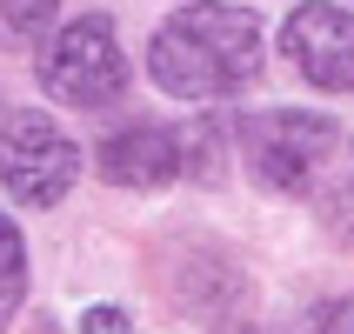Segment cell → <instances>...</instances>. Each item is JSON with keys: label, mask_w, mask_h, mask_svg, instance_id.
<instances>
[{"label": "cell", "mask_w": 354, "mask_h": 334, "mask_svg": "<svg viewBox=\"0 0 354 334\" xmlns=\"http://www.w3.org/2000/svg\"><path fill=\"white\" fill-rule=\"evenodd\" d=\"M147 67L174 100H221L261 67V20L227 0H187L147 47Z\"/></svg>", "instance_id": "cell-1"}, {"label": "cell", "mask_w": 354, "mask_h": 334, "mask_svg": "<svg viewBox=\"0 0 354 334\" xmlns=\"http://www.w3.org/2000/svg\"><path fill=\"white\" fill-rule=\"evenodd\" d=\"M40 80L67 107H114L127 94V54H120V40H114V20L107 14L67 20L54 34V47L40 54Z\"/></svg>", "instance_id": "cell-2"}, {"label": "cell", "mask_w": 354, "mask_h": 334, "mask_svg": "<svg viewBox=\"0 0 354 334\" xmlns=\"http://www.w3.org/2000/svg\"><path fill=\"white\" fill-rule=\"evenodd\" d=\"M241 154H248V167H254L268 187H308V174H315L321 160H335V147L348 134H341V120L328 114H301V107H261V114H241Z\"/></svg>", "instance_id": "cell-3"}, {"label": "cell", "mask_w": 354, "mask_h": 334, "mask_svg": "<svg viewBox=\"0 0 354 334\" xmlns=\"http://www.w3.org/2000/svg\"><path fill=\"white\" fill-rule=\"evenodd\" d=\"M80 174V147L47 114H14L0 127V187L27 207H54Z\"/></svg>", "instance_id": "cell-4"}, {"label": "cell", "mask_w": 354, "mask_h": 334, "mask_svg": "<svg viewBox=\"0 0 354 334\" xmlns=\"http://www.w3.org/2000/svg\"><path fill=\"white\" fill-rule=\"evenodd\" d=\"M281 47H288V60L315 87H328V94H348L354 87V20L341 14L335 0L295 7V20L281 27Z\"/></svg>", "instance_id": "cell-5"}, {"label": "cell", "mask_w": 354, "mask_h": 334, "mask_svg": "<svg viewBox=\"0 0 354 334\" xmlns=\"http://www.w3.org/2000/svg\"><path fill=\"white\" fill-rule=\"evenodd\" d=\"M100 174L114 180V187H160V180L180 174V140L154 120H140V127H120L107 147H100Z\"/></svg>", "instance_id": "cell-6"}, {"label": "cell", "mask_w": 354, "mask_h": 334, "mask_svg": "<svg viewBox=\"0 0 354 334\" xmlns=\"http://www.w3.org/2000/svg\"><path fill=\"white\" fill-rule=\"evenodd\" d=\"M20 295H27V241H20L14 221L0 214V334H7V321H14Z\"/></svg>", "instance_id": "cell-7"}, {"label": "cell", "mask_w": 354, "mask_h": 334, "mask_svg": "<svg viewBox=\"0 0 354 334\" xmlns=\"http://www.w3.org/2000/svg\"><path fill=\"white\" fill-rule=\"evenodd\" d=\"M180 160H187L201 180H221V127H214V120H201L194 134L180 140Z\"/></svg>", "instance_id": "cell-8"}, {"label": "cell", "mask_w": 354, "mask_h": 334, "mask_svg": "<svg viewBox=\"0 0 354 334\" xmlns=\"http://www.w3.org/2000/svg\"><path fill=\"white\" fill-rule=\"evenodd\" d=\"M60 0H0V27H14V34H40L47 20H54Z\"/></svg>", "instance_id": "cell-9"}, {"label": "cell", "mask_w": 354, "mask_h": 334, "mask_svg": "<svg viewBox=\"0 0 354 334\" xmlns=\"http://www.w3.org/2000/svg\"><path fill=\"white\" fill-rule=\"evenodd\" d=\"M308 334H354V301H321V308H308Z\"/></svg>", "instance_id": "cell-10"}, {"label": "cell", "mask_w": 354, "mask_h": 334, "mask_svg": "<svg viewBox=\"0 0 354 334\" xmlns=\"http://www.w3.org/2000/svg\"><path fill=\"white\" fill-rule=\"evenodd\" d=\"M80 334H127V315L120 308H87L80 315Z\"/></svg>", "instance_id": "cell-11"}, {"label": "cell", "mask_w": 354, "mask_h": 334, "mask_svg": "<svg viewBox=\"0 0 354 334\" xmlns=\"http://www.w3.org/2000/svg\"><path fill=\"white\" fill-rule=\"evenodd\" d=\"M214 334H254V321H221Z\"/></svg>", "instance_id": "cell-12"}]
</instances>
